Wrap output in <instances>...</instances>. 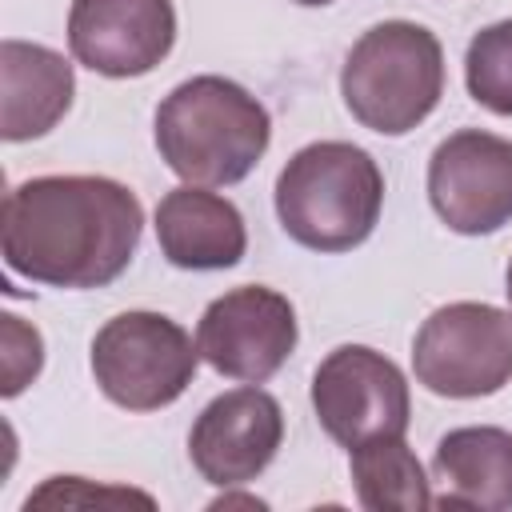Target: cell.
<instances>
[{"label":"cell","instance_id":"8","mask_svg":"<svg viewBox=\"0 0 512 512\" xmlns=\"http://www.w3.org/2000/svg\"><path fill=\"white\" fill-rule=\"evenodd\" d=\"M296 308L284 292L268 284H240L216 296L200 324L196 348L200 356L228 380L264 384L272 380L292 348H296Z\"/></svg>","mask_w":512,"mask_h":512},{"label":"cell","instance_id":"18","mask_svg":"<svg viewBox=\"0 0 512 512\" xmlns=\"http://www.w3.org/2000/svg\"><path fill=\"white\" fill-rule=\"evenodd\" d=\"M504 292H508V300H512V260H508V272H504Z\"/></svg>","mask_w":512,"mask_h":512},{"label":"cell","instance_id":"10","mask_svg":"<svg viewBox=\"0 0 512 512\" xmlns=\"http://www.w3.org/2000/svg\"><path fill=\"white\" fill-rule=\"evenodd\" d=\"M284 444V408L272 392L244 384L208 400L188 432L192 468L216 488L256 480Z\"/></svg>","mask_w":512,"mask_h":512},{"label":"cell","instance_id":"14","mask_svg":"<svg viewBox=\"0 0 512 512\" xmlns=\"http://www.w3.org/2000/svg\"><path fill=\"white\" fill-rule=\"evenodd\" d=\"M432 476L444 484L432 500L436 508H512V432L492 424L444 432L432 452Z\"/></svg>","mask_w":512,"mask_h":512},{"label":"cell","instance_id":"15","mask_svg":"<svg viewBox=\"0 0 512 512\" xmlns=\"http://www.w3.org/2000/svg\"><path fill=\"white\" fill-rule=\"evenodd\" d=\"M352 488L368 512H424L432 508V488L424 464L404 444V436H372L348 448Z\"/></svg>","mask_w":512,"mask_h":512},{"label":"cell","instance_id":"2","mask_svg":"<svg viewBox=\"0 0 512 512\" xmlns=\"http://www.w3.org/2000/svg\"><path fill=\"white\" fill-rule=\"evenodd\" d=\"M268 140V108L228 76H192L156 108V152L184 184H240L268 152Z\"/></svg>","mask_w":512,"mask_h":512},{"label":"cell","instance_id":"5","mask_svg":"<svg viewBox=\"0 0 512 512\" xmlns=\"http://www.w3.org/2000/svg\"><path fill=\"white\" fill-rule=\"evenodd\" d=\"M200 348L164 312L132 308L112 316L92 336L96 388L128 412H156L176 404L196 380Z\"/></svg>","mask_w":512,"mask_h":512},{"label":"cell","instance_id":"19","mask_svg":"<svg viewBox=\"0 0 512 512\" xmlns=\"http://www.w3.org/2000/svg\"><path fill=\"white\" fill-rule=\"evenodd\" d=\"M296 4H304V8H324V4H332V0H296Z\"/></svg>","mask_w":512,"mask_h":512},{"label":"cell","instance_id":"16","mask_svg":"<svg viewBox=\"0 0 512 512\" xmlns=\"http://www.w3.org/2000/svg\"><path fill=\"white\" fill-rule=\"evenodd\" d=\"M464 84L480 108L512 116V20H496L468 40Z\"/></svg>","mask_w":512,"mask_h":512},{"label":"cell","instance_id":"7","mask_svg":"<svg viewBox=\"0 0 512 512\" xmlns=\"http://www.w3.org/2000/svg\"><path fill=\"white\" fill-rule=\"evenodd\" d=\"M312 412L340 448H356L372 436H404L412 396L400 364L384 352L340 344L312 372Z\"/></svg>","mask_w":512,"mask_h":512},{"label":"cell","instance_id":"11","mask_svg":"<svg viewBox=\"0 0 512 512\" xmlns=\"http://www.w3.org/2000/svg\"><path fill=\"white\" fill-rule=\"evenodd\" d=\"M176 44L172 0H72L68 48L76 64L108 80L152 72Z\"/></svg>","mask_w":512,"mask_h":512},{"label":"cell","instance_id":"17","mask_svg":"<svg viewBox=\"0 0 512 512\" xmlns=\"http://www.w3.org/2000/svg\"><path fill=\"white\" fill-rule=\"evenodd\" d=\"M44 364V340L36 328H28L20 316H4V396L24 392L40 376Z\"/></svg>","mask_w":512,"mask_h":512},{"label":"cell","instance_id":"13","mask_svg":"<svg viewBox=\"0 0 512 512\" xmlns=\"http://www.w3.org/2000/svg\"><path fill=\"white\" fill-rule=\"evenodd\" d=\"M0 136L8 144L36 140L52 132L76 96L72 64L44 44L28 40H4L0 44Z\"/></svg>","mask_w":512,"mask_h":512},{"label":"cell","instance_id":"3","mask_svg":"<svg viewBox=\"0 0 512 512\" xmlns=\"http://www.w3.org/2000/svg\"><path fill=\"white\" fill-rule=\"evenodd\" d=\"M384 208V172L360 144L316 140L288 156L276 176L280 228L308 252L360 248Z\"/></svg>","mask_w":512,"mask_h":512},{"label":"cell","instance_id":"9","mask_svg":"<svg viewBox=\"0 0 512 512\" xmlns=\"http://www.w3.org/2000/svg\"><path fill=\"white\" fill-rule=\"evenodd\" d=\"M432 212L460 236H488L512 220V140L460 128L428 160Z\"/></svg>","mask_w":512,"mask_h":512},{"label":"cell","instance_id":"1","mask_svg":"<svg viewBox=\"0 0 512 512\" xmlns=\"http://www.w3.org/2000/svg\"><path fill=\"white\" fill-rule=\"evenodd\" d=\"M144 208L112 176H32L4 196L8 272L44 288H104L136 256Z\"/></svg>","mask_w":512,"mask_h":512},{"label":"cell","instance_id":"12","mask_svg":"<svg viewBox=\"0 0 512 512\" xmlns=\"http://www.w3.org/2000/svg\"><path fill=\"white\" fill-rule=\"evenodd\" d=\"M156 244L172 268L220 272L244 260L248 232L240 208L200 184H180L156 204Z\"/></svg>","mask_w":512,"mask_h":512},{"label":"cell","instance_id":"4","mask_svg":"<svg viewBox=\"0 0 512 512\" xmlns=\"http://www.w3.org/2000/svg\"><path fill=\"white\" fill-rule=\"evenodd\" d=\"M340 96L352 120L380 136L424 124L444 96V48L416 20L372 24L340 68Z\"/></svg>","mask_w":512,"mask_h":512},{"label":"cell","instance_id":"6","mask_svg":"<svg viewBox=\"0 0 512 512\" xmlns=\"http://www.w3.org/2000/svg\"><path fill=\"white\" fill-rule=\"evenodd\" d=\"M412 372L436 396L476 400L512 380V312L484 300L436 308L412 340Z\"/></svg>","mask_w":512,"mask_h":512}]
</instances>
